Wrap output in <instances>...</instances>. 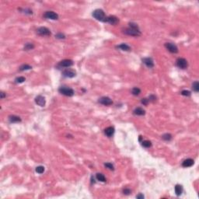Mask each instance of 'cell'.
I'll return each mask as SVG.
<instances>
[{
	"label": "cell",
	"instance_id": "cell-4",
	"mask_svg": "<svg viewBox=\"0 0 199 199\" xmlns=\"http://www.w3.org/2000/svg\"><path fill=\"white\" fill-rule=\"evenodd\" d=\"M176 65L178 68L181 69H185L187 68L188 66V62L185 58H179L176 62Z\"/></svg>",
	"mask_w": 199,
	"mask_h": 199
},
{
	"label": "cell",
	"instance_id": "cell-13",
	"mask_svg": "<svg viewBox=\"0 0 199 199\" xmlns=\"http://www.w3.org/2000/svg\"><path fill=\"white\" fill-rule=\"evenodd\" d=\"M142 62L148 68H153L154 66V62H153V60L151 58H145L142 59Z\"/></svg>",
	"mask_w": 199,
	"mask_h": 199
},
{
	"label": "cell",
	"instance_id": "cell-32",
	"mask_svg": "<svg viewBox=\"0 0 199 199\" xmlns=\"http://www.w3.org/2000/svg\"><path fill=\"white\" fill-rule=\"evenodd\" d=\"M156 97L155 96H153V95H150L149 97V100L152 101V102H154V101L156 100Z\"/></svg>",
	"mask_w": 199,
	"mask_h": 199
},
{
	"label": "cell",
	"instance_id": "cell-12",
	"mask_svg": "<svg viewBox=\"0 0 199 199\" xmlns=\"http://www.w3.org/2000/svg\"><path fill=\"white\" fill-rule=\"evenodd\" d=\"M35 103L41 107H44L45 103H46V100H45V98L44 96L39 95L35 98Z\"/></svg>",
	"mask_w": 199,
	"mask_h": 199
},
{
	"label": "cell",
	"instance_id": "cell-36",
	"mask_svg": "<svg viewBox=\"0 0 199 199\" xmlns=\"http://www.w3.org/2000/svg\"><path fill=\"white\" fill-rule=\"evenodd\" d=\"M0 94H1V99H3V98H4L5 96H6V95H5V93H3V92H2V93H0Z\"/></svg>",
	"mask_w": 199,
	"mask_h": 199
},
{
	"label": "cell",
	"instance_id": "cell-2",
	"mask_svg": "<svg viewBox=\"0 0 199 199\" xmlns=\"http://www.w3.org/2000/svg\"><path fill=\"white\" fill-rule=\"evenodd\" d=\"M93 16L96 20H99V21H101V22H105V20L107 17L105 16V13H104L103 10L100 9H97L96 10H94L93 12Z\"/></svg>",
	"mask_w": 199,
	"mask_h": 199
},
{
	"label": "cell",
	"instance_id": "cell-17",
	"mask_svg": "<svg viewBox=\"0 0 199 199\" xmlns=\"http://www.w3.org/2000/svg\"><path fill=\"white\" fill-rule=\"evenodd\" d=\"M145 111L142 107H137V108H135L134 110V114H135V115L142 116V115H145Z\"/></svg>",
	"mask_w": 199,
	"mask_h": 199
},
{
	"label": "cell",
	"instance_id": "cell-8",
	"mask_svg": "<svg viewBox=\"0 0 199 199\" xmlns=\"http://www.w3.org/2000/svg\"><path fill=\"white\" fill-rule=\"evenodd\" d=\"M105 22L111 24V25H116V24H117L118 22H119V20H118L117 17L114 16H109L106 17Z\"/></svg>",
	"mask_w": 199,
	"mask_h": 199
},
{
	"label": "cell",
	"instance_id": "cell-9",
	"mask_svg": "<svg viewBox=\"0 0 199 199\" xmlns=\"http://www.w3.org/2000/svg\"><path fill=\"white\" fill-rule=\"evenodd\" d=\"M99 103L105 106H110L113 103V101L110 98L107 96H103L100 99H99Z\"/></svg>",
	"mask_w": 199,
	"mask_h": 199
},
{
	"label": "cell",
	"instance_id": "cell-28",
	"mask_svg": "<svg viewBox=\"0 0 199 199\" xmlns=\"http://www.w3.org/2000/svg\"><path fill=\"white\" fill-rule=\"evenodd\" d=\"M25 80H26V79L24 77H23V76H20V77L16 78L15 79V81H16V83H22V82H23L24 81H25Z\"/></svg>",
	"mask_w": 199,
	"mask_h": 199
},
{
	"label": "cell",
	"instance_id": "cell-11",
	"mask_svg": "<svg viewBox=\"0 0 199 199\" xmlns=\"http://www.w3.org/2000/svg\"><path fill=\"white\" fill-rule=\"evenodd\" d=\"M73 65V62L70 59H65V60H62V62H59L58 65L60 66V67H65V68H68V67H70Z\"/></svg>",
	"mask_w": 199,
	"mask_h": 199
},
{
	"label": "cell",
	"instance_id": "cell-23",
	"mask_svg": "<svg viewBox=\"0 0 199 199\" xmlns=\"http://www.w3.org/2000/svg\"><path fill=\"white\" fill-rule=\"evenodd\" d=\"M142 145L143 147H145V148H150L152 146V143L150 141L145 140V141L142 142Z\"/></svg>",
	"mask_w": 199,
	"mask_h": 199
},
{
	"label": "cell",
	"instance_id": "cell-26",
	"mask_svg": "<svg viewBox=\"0 0 199 199\" xmlns=\"http://www.w3.org/2000/svg\"><path fill=\"white\" fill-rule=\"evenodd\" d=\"M32 69V67H31L30 65H22L21 67L20 68V71H25V70H29V69Z\"/></svg>",
	"mask_w": 199,
	"mask_h": 199
},
{
	"label": "cell",
	"instance_id": "cell-30",
	"mask_svg": "<svg viewBox=\"0 0 199 199\" xmlns=\"http://www.w3.org/2000/svg\"><path fill=\"white\" fill-rule=\"evenodd\" d=\"M181 94H182L183 96H191V92L188 91V90H183V91L181 92Z\"/></svg>",
	"mask_w": 199,
	"mask_h": 199
},
{
	"label": "cell",
	"instance_id": "cell-25",
	"mask_svg": "<svg viewBox=\"0 0 199 199\" xmlns=\"http://www.w3.org/2000/svg\"><path fill=\"white\" fill-rule=\"evenodd\" d=\"M162 138L163 139V140H165V141H170L171 139H172V135H171L170 134L166 133V134L163 135L162 136Z\"/></svg>",
	"mask_w": 199,
	"mask_h": 199
},
{
	"label": "cell",
	"instance_id": "cell-7",
	"mask_svg": "<svg viewBox=\"0 0 199 199\" xmlns=\"http://www.w3.org/2000/svg\"><path fill=\"white\" fill-rule=\"evenodd\" d=\"M44 18H46V19H50V20H55L58 19V15L56 13H55L53 11H48V12H46L44 13Z\"/></svg>",
	"mask_w": 199,
	"mask_h": 199
},
{
	"label": "cell",
	"instance_id": "cell-15",
	"mask_svg": "<svg viewBox=\"0 0 199 199\" xmlns=\"http://www.w3.org/2000/svg\"><path fill=\"white\" fill-rule=\"evenodd\" d=\"M104 133L107 137H111L114 134V127H108L104 130Z\"/></svg>",
	"mask_w": 199,
	"mask_h": 199
},
{
	"label": "cell",
	"instance_id": "cell-29",
	"mask_svg": "<svg viewBox=\"0 0 199 199\" xmlns=\"http://www.w3.org/2000/svg\"><path fill=\"white\" fill-rule=\"evenodd\" d=\"M104 166H105L107 167V168H108L109 170H114V166H113V164H112V163H107L104 164Z\"/></svg>",
	"mask_w": 199,
	"mask_h": 199
},
{
	"label": "cell",
	"instance_id": "cell-1",
	"mask_svg": "<svg viewBox=\"0 0 199 199\" xmlns=\"http://www.w3.org/2000/svg\"><path fill=\"white\" fill-rule=\"evenodd\" d=\"M124 33L127 35L134 37H138L141 35V31L139 30L138 25L134 23H129V27L124 30Z\"/></svg>",
	"mask_w": 199,
	"mask_h": 199
},
{
	"label": "cell",
	"instance_id": "cell-34",
	"mask_svg": "<svg viewBox=\"0 0 199 199\" xmlns=\"http://www.w3.org/2000/svg\"><path fill=\"white\" fill-rule=\"evenodd\" d=\"M57 38H58V39H62V38H65V35L64 34H58L56 36Z\"/></svg>",
	"mask_w": 199,
	"mask_h": 199
},
{
	"label": "cell",
	"instance_id": "cell-16",
	"mask_svg": "<svg viewBox=\"0 0 199 199\" xmlns=\"http://www.w3.org/2000/svg\"><path fill=\"white\" fill-rule=\"evenodd\" d=\"M9 121L11 123H18V122L21 121L20 117L18 116H16V115H11V116L9 117Z\"/></svg>",
	"mask_w": 199,
	"mask_h": 199
},
{
	"label": "cell",
	"instance_id": "cell-27",
	"mask_svg": "<svg viewBox=\"0 0 199 199\" xmlns=\"http://www.w3.org/2000/svg\"><path fill=\"white\" fill-rule=\"evenodd\" d=\"M44 171V167L42 166H39L36 168V172L38 173H40V174L43 173Z\"/></svg>",
	"mask_w": 199,
	"mask_h": 199
},
{
	"label": "cell",
	"instance_id": "cell-18",
	"mask_svg": "<svg viewBox=\"0 0 199 199\" xmlns=\"http://www.w3.org/2000/svg\"><path fill=\"white\" fill-rule=\"evenodd\" d=\"M183 192V187L180 184H177L175 186V193L177 196H180V195L182 194Z\"/></svg>",
	"mask_w": 199,
	"mask_h": 199
},
{
	"label": "cell",
	"instance_id": "cell-5",
	"mask_svg": "<svg viewBox=\"0 0 199 199\" xmlns=\"http://www.w3.org/2000/svg\"><path fill=\"white\" fill-rule=\"evenodd\" d=\"M37 33L38 35L40 36H50L51 35V31L49 29H48L47 27H40L37 30Z\"/></svg>",
	"mask_w": 199,
	"mask_h": 199
},
{
	"label": "cell",
	"instance_id": "cell-19",
	"mask_svg": "<svg viewBox=\"0 0 199 199\" xmlns=\"http://www.w3.org/2000/svg\"><path fill=\"white\" fill-rule=\"evenodd\" d=\"M117 48H119V49H121V50H122V51H128L131 50V48L126 44H121L120 45H118V46H117Z\"/></svg>",
	"mask_w": 199,
	"mask_h": 199
},
{
	"label": "cell",
	"instance_id": "cell-21",
	"mask_svg": "<svg viewBox=\"0 0 199 199\" xmlns=\"http://www.w3.org/2000/svg\"><path fill=\"white\" fill-rule=\"evenodd\" d=\"M131 93L133 94L134 96H138L139 94L141 93V89L138 88V87H134V88L131 89Z\"/></svg>",
	"mask_w": 199,
	"mask_h": 199
},
{
	"label": "cell",
	"instance_id": "cell-3",
	"mask_svg": "<svg viewBox=\"0 0 199 199\" xmlns=\"http://www.w3.org/2000/svg\"><path fill=\"white\" fill-rule=\"evenodd\" d=\"M58 91L60 93L63 94L65 96H72L74 95V90H73L72 88H69V87L62 86L59 88Z\"/></svg>",
	"mask_w": 199,
	"mask_h": 199
},
{
	"label": "cell",
	"instance_id": "cell-6",
	"mask_svg": "<svg viewBox=\"0 0 199 199\" xmlns=\"http://www.w3.org/2000/svg\"><path fill=\"white\" fill-rule=\"evenodd\" d=\"M165 47L170 52H171V53L176 54L178 52V48L177 47V45H175L173 43H166Z\"/></svg>",
	"mask_w": 199,
	"mask_h": 199
},
{
	"label": "cell",
	"instance_id": "cell-20",
	"mask_svg": "<svg viewBox=\"0 0 199 199\" xmlns=\"http://www.w3.org/2000/svg\"><path fill=\"white\" fill-rule=\"evenodd\" d=\"M96 177L97 180H100L101 182H105L106 181V178L104 177L103 174H102V173H97Z\"/></svg>",
	"mask_w": 199,
	"mask_h": 199
},
{
	"label": "cell",
	"instance_id": "cell-14",
	"mask_svg": "<svg viewBox=\"0 0 199 199\" xmlns=\"http://www.w3.org/2000/svg\"><path fill=\"white\" fill-rule=\"evenodd\" d=\"M194 163V161L192 159H187L182 163V166L184 167H191L193 166Z\"/></svg>",
	"mask_w": 199,
	"mask_h": 199
},
{
	"label": "cell",
	"instance_id": "cell-10",
	"mask_svg": "<svg viewBox=\"0 0 199 199\" xmlns=\"http://www.w3.org/2000/svg\"><path fill=\"white\" fill-rule=\"evenodd\" d=\"M62 75H63L65 77L73 78L76 75V72H75V71L72 70V69H65V70H64L63 72H62Z\"/></svg>",
	"mask_w": 199,
	"mask_h": 199
},
{
	"label": "cell",
	"instance_id": "cell-24",
	"mask_svg": "<svg viewBox=\"0 0 199 199\" xmlns=\"http://www.w3.org/2000/svg\"><path fill=\"white\" fill-rule=\"evenodd\" d=\"M34 48V45L33 44L27 43V44H26L25 46H24V50L25 51H30V50H32Z\"/></svg>",
	"mask_w": 199,
	"mask_h": 199
},
{
	"label": "cell",
	"instance_id": "cell-33",
	"mask_svg": "<svg viewBox=\"0 0 199 199\" xmlns=\"http://www.w3.org/2000/svg\"><path fill=\"white\" fill-rule=\"evenodd\" d=\"M149 100L148 99H145H145H142V103L144 104V105H147L148 103H149Z\"/></svg>",
	"mask_w": 199,
	"mask_h": 199
},
{
	"label": "cell",
	"instance_id": "cell-31",
	"mask_svg": "<svg viewBox=\"0 0 199 199\" xmlns=\"http://www.w3.org/2000/svg\"><path fill=\"white\" fill-rule=\"evenodd\" d=\"M131 193V191L129 189V188H125V189L123 190V194L125 195H128Z\"/></svg>",
	"mask_w": 199,
	"mask_h": 199
},
{
	"label": "cell",
	"instance_id": "cell-35",
	"mask_svg": "<svg viewBox=\"0 0 199 199\" xmlns=\"http://www.w3.org/2000/svg\"><path fill=\"white\" fill-rule=\"evenodd\" d=\"M136 198H138V199H143L144 198V195H143L142 194H139L137 195V196H136Z\"/></svg>",
	"mask_w": 199,
	"mask_h": 199
},
{
	"label": "cell",
	"instance_id": "cell-22",
	"mask_svg": "<svg viewBox=\"0 0 199 199\" xmlns=\"http://www.w3.org/2000/svg\"><path fill=\"white\" fill-rule=\"evenodd\" d=\"M192 89L196 93L199 91V82L198 81H195L193 82V84H192Z\"/></svg>",
	"mask_w": 199,
	"mask_h": 199
}]
</instances>
